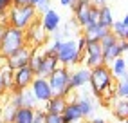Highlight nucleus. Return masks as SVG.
Returning a JSON list of instances; mask_svg holds the SVG:
<instances>
[{
  "instance_id": "f257e3e1",
  "label": "nucleus",
  "mask_w": 128,
  "mask_h": 123,
  "mask_svg": "<svg viewBox=\"0 0 128 123\" xmlns=\"http://www.w3.org/2000/svg\"><path fill=\"white\" fill-rule=\"evenodd\" d=\"M114 76L110 73L108 65L101 64L90 69V78H88V85H90V94L96 100L103 101L105 107H108L112 100H116L114 94Z\"/></svg>"
},
{
  "instance_id": "f03ea898",
  "label": "nucleus",
  "mask_w": 128,
  "mask_h": 123,
  "mask_svg": "<svg viewBox=\"0 0 128 123\" xmlns=\"http://www.w3.org/2000/svg\"><path fill=\"white\" fill-rule=\"evenodd\" d=\"M38 11L34 6L31 4H24V6H13L6 11V18H7V25H13V27L18 29H27L31 24H34L38 20Z\"/></svg>"
},
{
  "instance_id": "7ed1b4c3",
  "label": "nucleus",
  "mask_w": 128,
  "mask_h": 123,
  "mask_svg": "<svg viewBox=\"0 0 128 123\" xmlns=\"http://www.w3.org/2000/svg\"><path fill=\"white\" fill-rule=\"evenodd\" d=\"M24 45H27V42H25V31L18 29V27H13V25H6L4 34H2V42H0V56L6 58Z\"/></svg>"
},
{
  "instance_id": "20e7f679",
  "label": "nucleus",
  "mask_w": 128,
  "mask_h": 123,
  "mask_svg": "<svg viewBox=\"0 0 128 123\" xmlns=\"http://www.w3.org/2000/svg\"><path fill=\"white\" fill-rule=\"evenodd\" d=\"M74 13V22L80 25V27H85L88 24H96L98 22V13L99 7L94 6L90 0H76V4L70 7Z\"/></svg>"
},
{
  "instance_id": "39448f33",
  "label": "nucleus",
  "mask_w": 128,
  "mask_h": 123,
  "mask_svg": "<svg viewBox=\"0 0 128 123\" xmlns=\"http://www.w3.org/2000/svg\"><path fill=\"white\" fill-rule=\"evenodd\" d=\"M69 73L70 69L65 67V65H58L52 73L47 76V82L52 89V94L58 96H63V98H69V94L72 92L70 87H69Z\"/></svg>"
},
{
  "instance_id": "423d86ee",
  "label": "nucleus",
  "mask_w": 128,
  "mask_h": 123,
  "mask_svg": "<svg viewBox=\"0 0 128 123\" xmlns=\"http://www.w3.org/2000/svg\"><path fill=\"white\" fill-rule=\"evenodd\" d=\"M56 58L60 65L65 67H76L81 64V52L78 51V45H76V38L74 40H63L60 49L56 51Z\"/></svg>"
},
{
  "instance_id": "0eeeda50",
  "label": "nucleus",
  "mask_w": 128,
  "mask_h": 123,
  "mask_svg": "<svg viewBox=\"0 0 128 123\" xmlns=\"http://www.w3.org/2000/svg\"><path fill=\"white\" fill-rule=\"evenodd\" d=\"M81 64L88 69L103 64V49H101L99 42H87L85 43V49H83V54H81Z\"/></svg>"
},
{
  "instance_id": "6e6552de",
  "label": "nucleus",
  "mask_w": 128,
  "mask_h": 123,
  "mask_svg": "<svg viewBox=\"0 0 128 123\" xmlns=\"http://www.w3.org/2000/svg\"><path fill=\"white\" fill-rule=\"evenodd\" d=\"M25 42L31 47H38V45H45L49 42V33L42 27L40 20H36L34 24H31L27 29H25Z\"/></svg>"
},
{
  "instance_id": "1a4fd4ad",
  "label": "nucleus",
  "mask_w": 128,
  "mask_h": 123,
  "mask_svg": "<svg viewBox=\"0 0 128 123\" xmlns=\"http://www.w3.org/2000/svg\"><path fill=\"white\" fill-rule=\"evenodd\" d=\"M31 52H32V47H31V45H24V47H20L18 51L11 52L9 56H6V58H4V64L9 67L11 71L20 69V67H24V65H29Z\"/></svg>"
},
{
  "instance_id": "9d476101",
  "label": "nucleus",
  "mask_w": 128,
  "mask_h": 123,
  "mask_svg": "<svg viewBox=\"0 0 128 123\" xmlns=\"http://www.w3.org/2000/svg\"><path fill=\"white\" fill-rule=\"evenodd\" d=\"M58 65H60V64H58L56 52H52L50 49H47V45H45V47H44V56H42L38 67L34 69V74H36V76H42V78H47Z\"/></svg>"
},
{
  "instance_id": "9b49d317",
  "label": "nucleus",
  "mask_w": 128,
  "mask_h": 123,
  "mask_svg": "<svg viewBox=\"0 0 128 123\" xmlns=\"http://www.w3.org/2000/svg\"><path fill=\"white\" fill-rule=\"evenodd\" d=\"M88 78H90V69L88 67H76L72 69L70 67V73H69V87L70 91L76 92V91H81L85 85H88Z\"/></svg>"
},
{
  "instance_id": "f8f14e48",
  "label": "nucleus",
  "mask_w": 128,
  "mask_h": 123,
  "mask_svg": "<svg viewBox=\"0 0 128 123\" xmlns=\"http://www.w3.org/2000/svg\"><path fill=\"white\" fill-rule=\"evenodd\" d=\"M29 89H31L32 96L36 98L38 103H45L50 96H52V89H50L47 78H42V76H34V80L29 85Z\"/></svg>"
},
{
  "instance_id": "ddd939ff",
  "label": "nucleus",
  "mask_w": 128,
  "mask_h": 123,
  "mask_svg": "<svg viewBox=\"0 0 128 123\" xmlns=\"http://www.w3.org/2000/svg\"><path fill=\"white\" fill-rule=\"evenodd\" d=\"M34 71L29 67V65H24L20 69H14L13 71V92L14 91H22V89H27L31 85V82L34 80Z\"/></svg>"
},
{
  "instance_id": "4468645a",
  "label": "nucleus",
  "mask_w": 128,
  "mask_h": 123,
  "mask_svg": "<svg viewBox=\"0 0 128 123\" xmlns=\"http://www.w3.org/2000/svg\"><path fill=\"white\" fill-rule=\"evenodd\" d=\"M7 98H9V101L14 105V107H31V109H36L40 105L36 101V98L32 96L29 87H27V89H22V91L9 92V94H7Z\"/></svg>"
},
{
  "instance_id": "2eb2a0df",
  "label": "nucleus",
  "mask_w": 128,
  "mask_h": 123,
  "mask_svg": "<svg viewBox=\"0 0 128 123\" xmlns=\"http://www.w3.org/2000/svg\"><path fill=\"white\" fill-rule=\"evenodd\" d=\"M81 33V27L74 20H67V22H62L60 24V27L50 33L49 36L50 38H60V40H74L76 36H80Z\"/></svg>"
},
{
  "instance_id": "dca6fc26",
  "label": "nucleus",
  "mask_w": 128,
  "mask_h": 123,
  "mask_svg": "<svg viewBox=\"0 0 128 123\" xmlns=\"http://www.w3.org/2000/svg\"><path fill=\"white\" fill-rule=\"evenodd\" d=\"M76 101H78L80 109H81L83 118H92L94 114H96V109H98V100L94 98L92 94H88V92H81L80 96H76Z\"/></svg>"
},
{
  "instance_id": "f3484780",
  "label": "nucleus",
  "mask_w": 128,
  "mask_h": 123,
  "mask_svg": "<svg viewBox=\"0 0 128 123\" xmlns=\"http://www.w3.org/2000/svg\"><path fill=\"white\" fill-rule=\"evenodd\" d=\"M38 20L42 24V27L50 34V33H54L60 27V24H62V15L50 7V9H47L45 13H42V18H38Z\"/></svg>"
},
{
  "instance_id": "a211bd4d",
  "label": "nucleus",
  "mask_w": 128,
  "mask_h": 123,
  "mask_svg": "<svg viewBox=\"0 0 128 123\" xmlns=\"http://www.w3.org/2000/svg\"><path fill=\"white\" fill-rule=\"evenodd\" d=\"M108 31H110L108 27H105V25H101V24L96 22V24H88V25H85V27H81L80 34L87 42H99Z\"/></svg>"
},
{
  "instance_id": "6ab92c4d",
  "label": "nucleus",
  "mask_w": 128,
  "mask_h": 123,
  "mask_svg": "<svg viewBox=\"0 0 128 123\" xmlns=\"http://www.w3.org/2000/svg\"><path fill=\"white\" fill-rule=\"evenodd\" d=\"M62 118H63V123H74V121L83 119V114H81V109H80L78 101H76V96H74L72 100L67 98L65 109L62 112Z\"/></svg>"
},
{
  "instance_id": "aec40b11",
  "label": "nucleus",
  "mask_w": 128,
  "mask_h": 123,
  "mask_svg": "<svg viewBox=\"0 0 128 123\" xmlns=\"http://www.w3.org/2000/svg\"><path fill=\"white\" fill-rule=\"evenodd\" d=\"M65 103H67V98L58 96V94H52V96H50V98L44 103V110L49 112V114H62L63 109H65Z\"/></svg>"
},
{
  "instance_id": "412c9836",
  "label": "nucleus",
  "mask_w": 128,
  "mask_h": 123,
  "mask_svg": "<svg viewBox=\"0 0 128 123\" xmlns=\"http://www.w3.org/2000/svg\"><path fill=\"white\" fill-rule=\"evenodd\" d=\"M110 33H112L117 40H128V18L114 20L112 25H110Z\"/></svg>"
},
{
  "instance_id": "4be33fe9",
  "label": "nucleus",
  "mask_w": 128,
  "mask_h": 123,
  "mask_svg": "<svg viewBox=\"0 0 128 123\" xmlns=\"http://www.w3.org/2000/svg\"><path fill=\"white\" fill-rule=\"evenodd\" d=\"M108 69H110V73H112L114 80H117V78H123V76H126V62H124V56L121 54V56L114 58V60L108 64Z\"/></svg>"
},
{
  "instance_id": "5701e85b",
  "label": "nucleus",
  "mask_w": 128,
  "mask_h": 123,
  "mask_svg": "<svg viewBox=\"0 0 128 123\" xmlns=\"http://www.w3.org/2000/svg\"><path fill=\"white\" fill-rule=\"evenodd\" d=\"M34 119V109L31 107H16L13 123H32Z\"/></svg>"
},
{
  "instance_id": "b1692460",
  "label": "nucleus",
  "mask_w": 128,
  "mask_h": 123,
  "mask_svg": "<svg viewBox=\"0 0 128 123\" xmlns=\"http://www.w3.org/2000/svg\"><path fill=\"white\" fill-rule=\"evenodd\" d=\"M112 110H114V116L119 121H124L128 118V98H116Z\"/></svg>"
},
{
  "instance_id": "393cba45",
  "label": "nucleus",
  "mask_w": 128,
  "mask_h": 123,
  "mask_svg": "<svg viewBox=\"0 0 128 123\" xmlns=\"http://www.w3.org/2000/svg\"><path fill=\"white\" fill-rule=\"evenodd\" d=\"M112 22H114V11H112V7H110L108 4L99 6V13H98V24H101V25H105V27H108V29H110Z\"/></svg>"
},
{
  "instance_id": "a878e982",
  "label": "nucleus",
  "mask_w": 128,
  "mask_h": 123,
  "mask_svg": "<svg viewBox=\"0 0 128 123\" xmlns=\"http://www.w3.org/2000/svg\"><path fill=\"white\" fill-rule=\"evenodd\" d=\"M0 78H2V83H4V89H6V94L13 92V71L6 64L0 65Z\"/></svg>"
},
{
  "instance_id": "bb28decb",
  "label": "nucleus",
  "mask_w": 128,
  "mask_h": 123,
  "mask_svg": "<svg viewBox=\"0 0 128 123\" xmlns=\"http://www.w3.org/2000/svg\"><path fill=\"white\" fill-rule=\"evenodd\" d=\"M114 94H116V98H128V80H126V76L117 78L114 82Z\"/></svg>"
},
{
  "instance_id": "cd10ccee",
  "label": "nucleus",
  "mask_w": 128,
  "mask_h": 123,
  "mask_svg": "<svg viewBox=\"0 0 128 123\" xmlns=\"http://www.w3.org/2000/svg\"><path fill=\"white\" fill-rule=\"evenodd\" d=\"M44 123H63V118H62V114H49V112H45Z\"/></svg>"
},
{
  "instance_id": "c85d7f7f",
  "label": "nucleus",
  "mask_w": 128,
  "mask_h": 123,
  "mask_svg": "<svg viewBox=\"0 0 128 123\" xmlns=\"http://www.w3.org/2000/svg\"><path fill=\"white\" fill-rule=\"evenodd\" d=\"M47 9H50V0H45V2H40V4L36 6V11H38V15L45 13Z\"/></svg>"
},
{
  "instance_id": "c756f323",
  "label": "nucleus",
  "mask_w": 128,
  "mask_h": 123,
  "mask_svg": "<svg viewBox=\"0 0 128 123\" xmlns=\"http://www.w3.org/2000/svg\"><path fill=\"white\" fill-rule=\"evenodd\" d=\"M119 51H121V54L124 56L126 54V51H128V40H119Z\"/></svg>"
},
{
  "instance_id": "7c9ffc66",
  "label": "nucleus",
  "mask_w": 128,
  "mask_h": 123,
  "mask_svg": "<svg viewBox=\"0 0 128 123\" xmlns=\"http://www.w3.org/2000/svg\"><path fill=\"white\" fill-rule=\"evenodd\" d=\"M11 7V0H0V13H6Z\"/></svg>"
},
{
  "instance_id": "2f4dec72",
  "label": "nucleus",
  "mask_w": 128,
  "mask_h": 123,
  "mask_svg": "<svg viewBox=\"0 0 128 123\" xmlns=\"http://www.w3.org/2000/svg\"><path fill=\"white\" fill-rule=\"evenodd\" d=\"M90 123H110V121H106L105 118H99V116H96V118H92V119H90Z\"/></svg>"
},
{
  "instance_id": "473e14b6",
  "label": "nucleus",
  "mask_w": 128,
  "mask_h": 123,
  "mask_svg": "<svg viewBox=\"0 0 128 123\" xmlns=\"http://www.w3.org/2000/svg\"><path fill=\"white\" fill-rule=\"evenodd\" d=\"M13 6H24V4H29V0H11Z\"/></svg>"
},
{
  "instance_id": "72a5a7b5",
  "label": "nucleus",
  "mask_w": 128,
  "mask_h": 123,
  "mask_svg": "<svg viewBox=\"0 0 128 123\" xmlns=\"http://www.w3.org/2000/svg\"><path fill=\"white\" fill-rule=\"evenodd\" d=\"M90 2H92L94 6H98V7H99V6H103V4H106V0H90Z\"/></svg>"
},
{
  "instance_id": "f704fd0d",
  "label": "nucleus",
  "mask_w": 128,
  "mask_h": 123,
  "mask_svg": "<svg viewBox=\"0 0 128 123\" xmlns=\"http://www.w3.org/2000/svg\"><path fill=\"white\" fill-rule=\"evenodd\" d=\"M60 4H62V7H67V9H69L70 7V0H60Z\"/></svg>"
},
{
  "instance_id": "c9c22d12",
  "label": "nucleus",
  "mask_w": 128,
  "mask_h": 123,
  "mask_svg": "<svg viewBox=\"0 0 128 123\" xmlns=\"http://www.w3.org/2000/svg\"><path fill=\"white\" fill-rule=\"evenodd\" d=\"M6 94V89H4V83H2V78H0V98Z\"/></svg>"
},
{
  "instance_id": "e433bc0d",
  "label": "nucleus",
  "mask_w": 128,
  "mask_h": 123,
  "mask_svg": "<svg viewBox=\"0 0 128 123\" xmlns=\"http://www.w3.org/2000/svg\"><path fill=\"white\" fill-rule=\"evenodd\" d=\"M40 2H45V0H29V4H31V6H34V7H36Z\"/></svg>"
},
{
  "instance_id": "4c0bfd02",
  "label": "nucleus",
  "mask_w": 128,
  "mask_h": 123,
  "mask_svg": "<svg viewBox=\"0 0 128 123\" xmlns=\"http://www.w3.org/2000/svg\"><path fill=\"white\" fill-rule=\"evenodd\" d=\"M74 123H90V119H88V118H83V119H80V121H74Z\"/></svg>"
},
{
  "instance_id": "58836bf2",
  "label": "nucleus",
  "mask_w": 128,
  "mask_h": 123,
  "mask_svg": "<svg viewBox=\"0 0 128 123\" xmlns=\"http://www.w3.org/2000/svg\"><path fill=\"white\" fill-rule=\"evenodd\" d=\"M4 27H6V25H0V42H2V34H4Z\"/></svg>"
},
{
  "instance_id": "ea45409f",
  "label": "nucleus",
  "mask_w": 128,
  "mask_h": 123,
  "mask_svg": "<svg viewBox=\"0 0 128 123\" xmlns=\"http://www.w3.org/2000/svg\"><path fill=\"white\" fill-rule=\"evenodd\" d=\"M0 123H2V103H0Z\"/></svg>"
},
{
  "instance_id": "a19ab883",
  "label": "nucleus",
  "mask_w": 128,
  "mask_h": 123,
  "mask_svg": "<svg viewBox=\"0 0 128 123\" xmlns=\"http://www.w3.org/2000/svg\"><path fill=\"white\" fill-rule=\"evenodd\" d=\"M32 123H38V121H32Z\"/></svg>"
},
{
  "instance_id": "79ce46f5",
  "label": "nucleus",
  "mask_w": 128,
  "mask_h": 123,
  "mask_svg": "<svg viewBox=\"0 0 128 123\" xmlns=\"http://www.w3.org/2000/svg\"><path fill=\"white\" fill-rule=\"evenodd\" d=\"M2 123H4V121H2Z\"/></svg>"
}]
</instances>
